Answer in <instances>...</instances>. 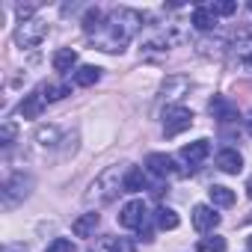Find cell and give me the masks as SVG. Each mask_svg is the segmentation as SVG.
I'll use <instances>...</instances> for the list:
<instances>
[{"instance_id": "cell-1", "label": "cell", "mask_w": 252, "mask_h": 252, "mask_svg": "<svg viewBox=\"0 0 252 252\" xmlns=\"http://www.w3.org/2000/svg\"><path fill=\"white\" fill-rule=\"evenodd\" d=\"M143 27V15L137 9H128V6H119L107 15L101 33L95 36V45L98 51H107V54H116V51H125V45L131 42V36Z\"/></svg>"}, {"instance_id": "cell-2", "label": "cell", "mask_w": 252, "mask_h": 252, "mask_svg": "<svg viewBox=\"0 0 252 252\" xmlns=\"http://www.w3.org/2000/svg\"><path fill=\"white\" fill-rule=\"evenodd\" d=\"M125 172L128 169H119V166H107L86 190V205H110L119 193H125Z\"/></svg>"}, {"instance_id": "cell-3", "label": "cell", "mask_w": 252, "mask_h": 252, "mask_svg": "<svg viewBox=\"0 0 252 252\" xmlns=\"http://www.w3.org/2000/svg\"><path fill=\"white\" fill-rule=\"evenodd\" d=\"M45 39H48V21H42V18H27L15 27V45L24 51L39 48Z\"/></svg>"}, {"instance_id": "cell-4", "label": "cell", "mask_w": 252, "mask_h": 252, "mask_svg": "<svg viewBox=\"0 0 252 252\" xmlns=\"http://www.w3.org/2000/svg\"><path fill=\"white\" fill-rule=\"evenodd\" d=\"M30 190H33V178L30 175H24V172H15V175H9L6 181H3V208H15L18 202H24L27 196H30Z\"/></svg>"}, {"instance_id": "cell-5", "label": "cell", "mask_w": 252, "mask_h": 252, "mask_svg": "<svg viewBox=\"0 0 252 252\" xmlns=\"http://www.w3.org/2000/svg\"><path fill=\"white\" fill-rule=\"evenodd\" d=\"M190 125H193V113L187 107H181V104L166 107V113H163V134L166 137H178L181 131L190 128Z\"/></svg>"}, {"instance_id": "cell-6", "label": "cell", "mask_w": 252, "mask_h": 252, "mask_svg": "<svg viewBox=\"0 0 252 252\" xmlns=\"http://www.w3.org/2000/svg\"><path fill=\"white\" fill-rule=\"evenodd\" d=\"M228 57H231V68L234 71L252 74V36H243L240 42H234L228 48Z\"/></svg>"}, {"instance_id": "cell-7", "label": "cell", "mask_w": 252, "mask_h": 252, "mask_svg": "<svg viewBox=\"0 0 252 252\" xmlns=\"http://www.w3.org/2000/svg\"><path fill=\"white\" fill-rule=\"evenodd\" d=\"M146 217H149L146 202L143 199H131L128 205L122 208V214H119V225L122 228H143L146 225Z\"/></svg>"}, {"instance_id": "cell-8", "label": "cell", "mask_w": 252, "mask_h": 252, "mask_svg": "<svg viewBox=\"0 0 252 252\" xmlns=\"http://www.w3.org/2000/svg\"><path fill=\"white\" fill-rule=\"evenodd\" d=\"M146 166H149V172H152V175H158V178H169V175H184L181 169H175V160H172L169 155H160V152L149 155V158H146Z\"/></svg>"}, {"instance_id": "cell-9", "label": "cell", "mask_w": 252, "mask_h": 252, "mask_svg": "<svg viewBox=\"0 0 252 252\" xmlns=\"http://www.w3.org/2000/svg\"><path fill=\"white\" fill-rule=\"evenodd\" d=\"M193 225H196V231L208 234V231H214L220 225V214L211 205H196L193 208Z\"/></svg>"}, {"instance_id": "cell-10", "label": "cell", "mask_w": 252, "mask_h": 252, "mask_svg": "<svg viewBox=\"0 0 252 252\" xmlns=\"http://www.w3.org/2000/svg\"><path fill=\"white\" fill-rule=\"evenodd\" d=\"M45 104H48V101H45V95L36 89V92H30V95L18 104V113H21L24 119H39V116H42V110H45Z\"/></svg>"}, {"instance_id": "cell-11", "label": "cell", "mask_w": 252, "mask_h": 252, "mask_svg": "<svg viewBox=\"0 0 252 252\" xmlns=\"http://www.w3.org/2000/svg\"><path fill=\"white\" fill-rule=\"evenodd\" d=\"M208 155H211V143H208V140H196V143H187V146L181 149V158H184L190 166H199Z\"/></svg>"}, {"instance_id": "cell-12", "label": "cell", "mask_w": 252, "mask_h": 252, "mask_svg": "<svg viewBox=\"0 0 252 252\" xmlns=\"http://www.w3.org/2000/svg\"><path fill=\"white\" fill-rule=\"evenodd\" d=\"M217 166H220L222 172H228V175H237V172L243 169V158H240L237 149H222V152L217 155Z\"/></svg>"}, {"instance_id": "cell-13", "label": "cell", "mask_w": 252, "mask_h": 252, "mask_svg": "<svg viewBox=\"0 0 252 252\" xmlns=\"http://www.w3.org/2000/svg\"><path fill=\"white\" fill-rule=\"evenodd\" d=\"M98 222H101V217H98L95 211H89V214H83V217H77V220H74L71 231H74L77 237H95V228H98Z\"/></svg>"}, {"instance_id": "cell-14", "label": "cell", "mask_w": 252, "mask_h": 252, "mask_svg": "<svg viewBox=\"0 0 252 252\" xmlns=\"http://www.w3.org/2000/svg\"><path fill=\"white\" fill-rule=\"evenodd\" d=\"M54 71H60V74H68L74 65H77V51L74 48H60L57 54H54Z\"/></svg>"}, {"instance_id": "cell-15", "label": "cell", "mask_w": 252, "mask_h": 252, "mask_svg": "<svg viewBox=\"0 0 252 252\" xmlns=\"http://www.w3.org/2000/svg\"><path fill=\"white\" fill-rule=\"evenodd\" d=\"M193 27L202 30V33H211V30L217 27V15H214L208 6H196V9H193Z\"/></svg>"}, {"instance_id": "cell-16", "label": "cell", "mask_w": 252, "mask_h": 252, "mask_svg": "<svg viewBox=\"0 0 252 252\" xmlns=\"http://www.w3.org/2000/svg\"><path fill=\"white\" fill-rule=\"evenodd\" d=\"M137 190H146V172L140 166H128V172H125V193H137Z\"/></svg>"}, {"instance_id": "cell-17", "label": "cell", "mask_w": 252, "mask_h": 252, "mask_svg": "<svg viewBox=\"0 0 252 252\" xmlns=\"http://www.w3.org/2000/svg\"><path fill=\"white\" fill-rule=\"evenodd\" d=\"M208 196H211V205H217V208H231L234 205V190H228L222 184H214L208 190Z\"/></svg>"}, {"instance_id": "cell-18", "label": "cell", "mask_w": 252, "mask_h": 252, "mask_svg": "<svg viewBox=\"0 0 252 252\" xmlns=\"http://www.w3.org/2000/svg\"><path fill=\"white\" fill-rule=\"evenodd\" d=\"M98 80H101V68L98 65H80L74 71V83L77 86H95Z\"/></svg>"}, {"instance_id": "cell-19", "label": "cell", "mask_w": 252, "mask_h": 252, "mask_svg": "<svg viewBox=\"0 0 252 252\" xmlns=\"http://www.w3.org/2000/svg\"><path fill=\"white\" fill-rule=\"evenodd\" d=\"M104 21H107V15H104L101 9H89V12L83 15V30H86L89 36H98L101 27H104Z\"/></svg>"}, {"instance_id": "cell-20", "label": "cell", "mask_w": 252, "mask_h": 252, "mask_svg": "<svg viewBox=\"0 0 252 252\" xmlns=\"http://www.w3.org/2000/svg\"><path fill=\"white\" fill-rule=\"evenodd\" d=\"M211 113H214V119H220V122H231V119H237V110H234L225 98H214V101H211Z\"/></svg>"}, {"instance_id": "cell-21", "label": "cell", "mask_w": 252, "mask_h": 252, "mask_svg": "<svg viewBox=\"0 0 252 252\" xmlns=\"http://www.w3.org/2000/svg\"><path fill=\"white\" fill-rule=\"evenodd\" d=\"M155 220H158V225H160V228H166V231L178 228V222H181V217H178L172 208H166V205H160V208L155 211Z\"/></svg>"}, {"instance_id": "cell-22", "label": "cell", "mask_w": 252, "mask_h": 252, "mask_svg": "<svg viewBox=\"0 0 252 252\" xmlns=\"http://www.w3.org/2000/svg\"><path fill=\"white\" fill-rule=\"evenodd\" d=\"M196 252H225V237H202L196 243Z\"/></svg>"}, {"instance_id": "cell-23", "label": "cell", "mask_w": 252, "mask_h": 252, "mask_svg": "<svg viewBox=\"0 0 252 252\" xmlns=\"http://www.w3.org/2000/svg\"><path fill=\"white\" fill-rule=\"evenodd\" d=\"M208 9L214 15H234L237 12V3H234V0H214V3H208Z\"/></svg>"}, {"instance_id": "cell-24", "label": "cell", "mask_w": 252, "mask_h": 252, "mask_svg": "<svg viewBox=\"0 0 252 252\" xmlns=\"http://www.w3.org/2000/svg\"><path fill=\"white\" fill-rule=\"evenodd\" d=\"M39 92L45 95V101H60V98H65L71 89H68V86H54V83H45Z\"/></svg>"}, {"instance_id": "cell-25", "label": "cell", "mask_w": 252, "mask_h": 252, "mask_svg": "<svg viewBox=\"0 0 252 252\" xmlns=\"http://www.w3.org/2000/svg\"><path fill=\"white\" fill-rule=\"evenodd\" d=\"M15 137H18V131H15V122H12V119H6V122H3V131H0V146H3V149H9V146L15 143Z\"/></svg>"}, {"instance_id": "cell-26", "label": "cell", "mask_w": 252, "mask_h": 252, "mask_svg": "<svg viewBox=\"0 0 252 252\" xmlns=\"http://www.w3.org/2000/svg\"><path fill=\"white\" fill-rule=\"evenodd\" d=\"M45 252H74V243H71L68 237H54V240L45 246Z\"/></svg>"}, {"instance_id": "cell-27", "label": "cell", "mask_w": 252, "mask_h": 252, "mask_svg": "<svg viewBox=\"0 0 252 252\" xmlns=\"http://www.w3.org/2000/svg\"><path fill=\"white\" fill-rule=\"evenodd\" d=\"M113 252H137V243H134L131 237H116Z\"/></svg>"}, {"instance_id": "cell-28", "label": "cell", "mask_w": 252, "mask_h": 252, "mask_svg": "<svg viewBox=\"0 0 252 252\" xmlns=\"http://www.w3.org/2000/svg\"><path fill=\"white\" fill-rule=\"evenodd\" d=\"M113 243H116V237H101L89 252H113Z\"/></svg>"}, {"instance_id": "cell-29", "label": "cell", "mask_w": 252, "mask_h": 252, "mask_svg": "<svg viewBox=\"0 0 252 252\" xmlns=\"http://www.w3.org/2000/svg\"><path fill=\"white\" fill-rule=\"evenodd\" d=\"M3 252H27V246H24V243H6Z\"/></svg>"}, {"instance_id": "cell-30", "label": "cell", "mask_w": 252, "mask_h": 252, "mask_svg": "<svg viewBox=\"0 0 252 252\" xmlns=\"http://www.w3.org/2000/svg\"><path fill=\"white\" fill-rule=\"evenodd\" d=\"M246 131H249V134H252V113H249V116H246Z\"/></svg>"}, {"instance_id": "cell-31", "label": "cell", "mask_w": 252, "mask_h": 252, "mask_svg": "<svg viewBox=\"0 0 252 252\" xmlns=\"http://www.w3.org/2000/svg\"><path fill=\"white\" fill-rule=\"evenodd\" d=\"M246 196H249V199H252V178H249V181H246Z\"/></svg>"}, {"instance_id": "cell-32", "label": "cell", "mask_w": 252, "mask_h": 252, "mask_svg": "<svg viewBox=\"0 0 252 252\" xmlns=\"http://www.w3.org/2000/svg\"><path fill=\"white\" fill-rule=\"evenodd\" d=\"M246 243H249V252H252V234H249V240H246Z\"/></svg>"}, {"instance_id": "cell-33", "label": "cell", "mask_w": 252, "mask_h": 252, "mask_svg": "<svg viewBox=\"0 0 252 252\" xmlns=\"http://www.w3.org/2000/svg\"><path fill=\"white\" fill-rule=\"evenodd\" d=\"M246 222H252V214H249V217H246Z\"/></svg>"}, {"instance_id": "cell-34", "label": "cell", "mask_w": 252, "mask_h": 252, "mask_svg": "<svg viewBox=\"0 0 252 252\" xmlns=\"http://www.w3.org/2000/svg\"><path fill=\"white\" fill-rule=\"evenodd\" d=\"M249 9H252V3H249Z\"/></svg>"}]
</instances>
